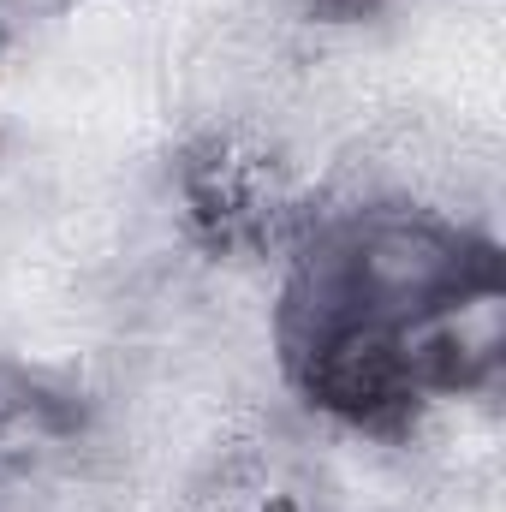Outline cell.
<instances>
[{
  "label": "cell",
  "mask_w": 506,
  "mask_h": 512,
  "mask_svg": "<svg viewBox=\"0 0 506 512\" xmlns=\"http://www.w3.org/2000/svg\"><path fill=\"white\" fill-rule=\"evenodd\" d=\"M185 209L209 251H245L268 245L274 233V179L256 155L233 143H209L185 161Z\"/></svg>",
  "instance_id": "7a4b0ae2"
},
{
  "label": "cell",
  "mask_w": 506,
  "mask_h": 512,
  "mask_svg": "<svg viewBox=\"0 0 506 512\" xmlns=\"http://www.w3.org/2000/svg\"><path fill=\"white\" fill-rule=\"evenodd\" d=\"M501 245L423 209L316 227L280 286V370L316 411L399 435L429 399L495 382L506 346Z\"/></svg>",
  "instance_id": "6da1fadb"
},
{
  "label": "cell",
  "mask_w": 506,
  "mask_h": 512,
  "mask_svg": "<svg viewBox=\"0 0 506 512\" xmlns=\"http://www.w3.org/2000/svg\"><path fill=\"white\" fill-rule=\"evenodd\" d=\"M322 18H364V12H376L381 0H310Z\"/></svg>",
  "instance_id": "3957f363"
}]
</instances>
